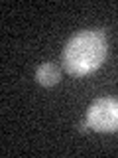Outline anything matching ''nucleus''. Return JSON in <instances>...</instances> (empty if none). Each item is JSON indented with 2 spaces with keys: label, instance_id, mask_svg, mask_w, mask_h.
I'll return each mask as SVG.
<instances>
[{
  "label": "nucleus",
  "instance_id": "f257e3e1",
  "mask_svg": "<svg viewBox=\"0 0 118 158\" xmlns=\"http://www.w3.org/2000/svg\"><path fill=\"white\" fill-rule=\"evenodd\" d=\"M108 42L102 30H83L73 36L63 49V67L69 75L83 77L104 63Z\"/></svg>",
  "mask_w": 118,
  "mask_h": 158
},
{
  "label": "nucleus",
  "instance_id": "f03ea898",
  "mask_svg": "<svg viewBox=\"0 0 118 158\" xmlns=\"http://www.w3.org/2000/svg\"><path fill=\"white\" fill-rule=\"evenodd\" d=\"M87 123L96 132H116L118 131V99L100 97L88 107Z\"/></svg>",
  "mask_w": 118,
  "mask_h": 158
},
{
  "label": "nucleus",
  "instance_id": "7ed1b4c3",
  "mask_svg": "<svg viewBox=\"0 0 118 158\" xmlns=\"http://www.w3.org/2000/svg\"><path fill=\"white\" fill-rule=\"evenodd\" d=\"M59 79H61V71L53 65V63H41L37 69H36V81L43 87H51V85H57Z\"/></svg>",
  "mask_w": 118,
  "mask_h": 158
}]
</instances>
